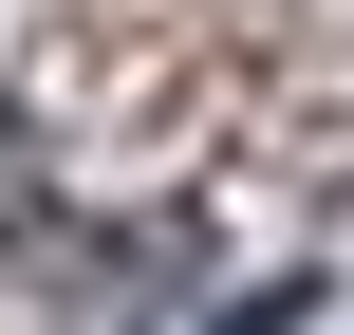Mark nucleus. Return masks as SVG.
Returning a JSON list of instances; mask_svg holds the SVG:
<instances>
[{"label":"nucleus","mask_w":354,"mask_h":335,"mask_svg":"<svg viewBox=\"0 0 354 335\" xmlns=\"http://www.w3.org/2000/svg\"><path fill=\"white\" fill-rule=\"evenodd\" d=\"M224 335H299V298H243V317H224Z\"/></svg>","instance_id":"obj_1"}]
</instances>
